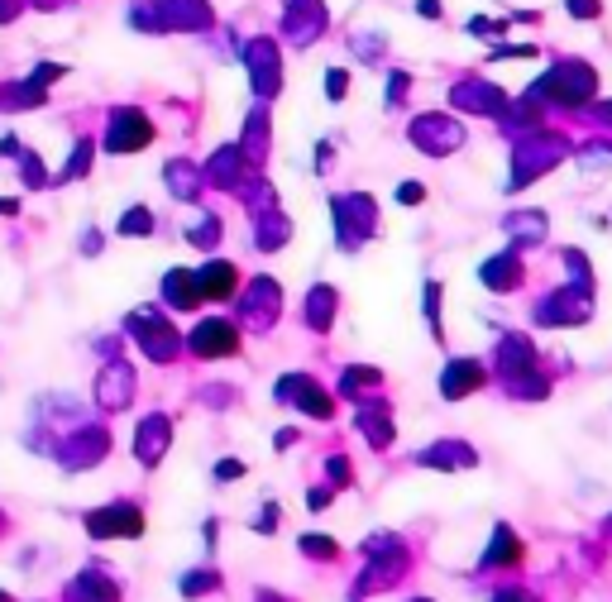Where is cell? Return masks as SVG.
<instances>
[{
    "label": "cell",
    "mask_w": 612,
    "mask_h": 602,
    "mask_svg": "<svg viewBox=\"0 0 612 602\" xmlns=\"http://www.w3.org/2000/svg\"><path fill=\"white\" fill-rule=\"evenodd\" d=\"M350 53L359 58V63L378 67L383 58H388V34H383V29H354V34H350Z\"/></svg>",
    "instance_id": "cell-7"
},
{
    "label": "cell",
    "mask_w": 612,
    "mask_h": 602,
    "mask_svg": "<svg viewBox=\"0 0 612 602\" xmlns=\"http://www.w3.org/2000/svg\"><path fill=\"white\" fill-rule=\"evenodd\" d=\"M421 187H416V182H407V187H402V192H397V201H407V206H412V201H421Z\"/></svg>",
    "instance_id": "cell-14"
},
{
    "label": "cell",
    "mask_w": 612,
    "mask_h": 602,
    "mask_svg": "<svg viewBox=\"0 0 612 602\" xmlns=\"http://www.w3.org/2000/svg\"><path fill=\"white\" fill-rule=\"evenodd\" d=\"M536 43H488V63H517V58H536Z\"/></svg>",
    "instance_id": "cell-8"
},
{
    "label": "cell",
    "mask_w": 612,
    "mask_h": 602,
    "mask_svg": "<svg viewBox=\"0 0 612 602\" xmlns=\"http://www.w3.org/2000/svg\"><path fill=\"white\" fill-rule=\"evenodd\" d=\"M330 29L326 0H283V39L292 48H311L321 43Z\"/></svg>",
    "instance_id": "cell-2"
},
{
    "label": "cell",
    "mask_w": 612,
    "mask_h": 602,
    "mask_svg": "<svg viewBox=\"0 0 612 602\" xmlns=\"http://www.w3.org/2000/svg\"><path fill=\"white\" fill-rule=\"evenodd\" d=\"M350 96V72L345 67H326V101H345Z\"/></svg>",
    "instance_id": "cell-10"
},
{
    "label": "cell",
    "mask_w": 612,
    "mask_h": 602,
    "mask_svg": "<svg viewBox=\"0 0 612 602\" xmlns=\"http://www.w3.org/2000/svg\"><path fill=\"white\" fill-rule=\"evenodd\" d=\"M598 115H603V120H612V106H603V110H598Z\"/></svg>",
    "instance_id": "cell-15"
},
{
    "label": "cell",
    "mask_w": 612,
    "mask_h": 602,
    "mask_svg": "<svg viewBox=\"0 0 612 602\" xmlns=\"http://www.w3.org/2000/svg\"><path fill=\"white\" fill-rule=\"evenodd\" d=\"M593 91H598V72L589 63H579V58L555 63L546 77H536L526 86L531 101H555V106H584V101H593Z\"/></svg>",
    "instance_id": "cell-1"
},
{
    "label": "cell",
    "mask_w": 612,
    "mask_h": 602,
    "mask_svg": "<svg viewBox=\"0 0 612 602\" xmlns=\"http://www.w3.org/2000/svg\"><path fill=\"white\" fill-rule=\"evenodd\" d=\"M407 86H412V77H407V72H393V77H388V106H397V101L407 96Z\"/></svg>",
    "instance_id": "cell-12"
},
{
    "label": "cell",
    "mask_w": 612,
    "mask_h": 602,
    "mask_svg": "<svg viewBox=\"0 0 612 602\" xmlns=\"http://www.w3.org/2000/svg\"><path fill=\"white\" fill-rule=\"evenodd\" d=\"M412 144L431 153H450L455 144H464V129L455 120H445V115H421V120H412Z\"/></svg>",
    "instance_id": "cell-5"
},
{
    "label": "cell",
    "mask_w": 612,
    "mask_h": 602,
    "mask_svg": "<svg viewBox=\"0 0 612 602\" xmlns=\"http://www.w3.org/2000/svg\"><path fill=\"white\" fill-rule=\"evenodd\" d=\"M450 101L459 110H479V115H498L507 106V96L493 82H479V77H464V82L450 86Z\"/></svg>",
    "instance_id": "cell-6"
},
{
    "label": "cell",
    "mask_w": 612,
    "mask_h": 602,
    "mask_svg": "<svg viewBox=\"0 0 612 602\" xmlns=\"http://www.w3.org/2000/svg\"><path fill=\"white\" fill-rule=\"evenodd\" d=\"M507 24L512 20H488V15H474V20L464 24V29H469V34H474V39H488V43H498L507 34Z\"/></svg>",
    "instance_id": "cell-9"
},
{
    "label": "cell",
    "mask_w": 612,
    "mask_h": 602,
    "mask_svg": "<svg viewBox=\"0 0 612 602\" xmlns=\"http://www.w3.org/2000/svg\"><path fill=\"white\" fill-rule=\"evenodd\" d=\"M244 67H249V82H254V91L259 96H278V86H283V48H278V39H268V34H259V39L244 43Z\"/></svg>",
    "instance_id": "cell-3"
},
{
    "label": "cell",
    "mask_w": 612,
    "mask_h": 602,
    "mask_svg": "<svg viewBox=\"0 0 612 602\" xmlns=\"http://www.w3.org/2000/svg\"><path fill=\"white\" fill-rule=\"evenodd\" d=\"M153 10H158V24H163V29H192V34H201V29L216 24V15H211L206 0H153Z\"/></svg>",
    "instance_id": "cell-4"
},
{
    "label": "cell",
    "mask_w": 612,
    "mask_h": 602,
    "mask_svg": "<svg viewBox=\"0 0 612 602\" xmlns=\"http://www.w3.org/2000/svg\"><path fill=\"white\" fill-rule=\"evenodd\" d=\"M416 15H421V20H431V24H440L445 20V5H440V0H416Z\"/></svg>",
    "instance_id": "cell-13"
},
{
    "label": "cell",
    "mask_w": 612,
    "mask_h": 602,
    "mask_svg": "<svg viewBox=\"0 0 612 602\" xmlns=\"http://www.w3.org/2000/svg\"><path fill=\"white\" fill-rule=\"evenodd\" d=\"M565 10H569V20L593 24L598 15H603V0H565Z\"/></svg>",
    "instance_id": "cell-11"
}]
</instances>
